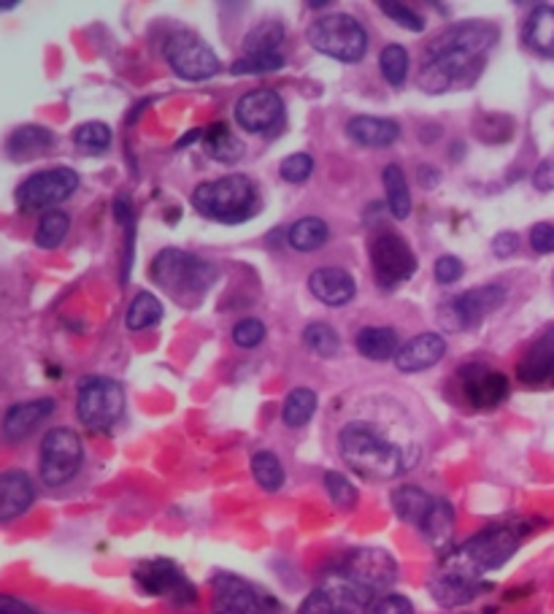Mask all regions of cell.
<instances>
[{
	"instance_id": "f6af8a7d",
	"label": "cell",
	"mask_w": 554,
	"mask_h": 614,
	"mask_svg": "<svg viewBox=\"0 0 554 614\" xmlns=\"http://www.w3.org/2000/svg\"><path fill=\"white\" fill-rule=\"evenodd\" d=\"M311 171H314V157L306 155V152H295V155L285 157L279 165L281 179L292 182V185H300V182L309 179Z\"/></svg>"
},
{
	"instance_id": "ba28073f",
	"label": "cell",
	"mask_w": 554,
	"mask_h": 614,
	"mask_svg": "<svg viewBox=\"0 0 554 614\" xmlns=\"http://www.w3.org/2000/svg\"><path fill=\"white\" fill-rule=\"evenodd\" d=\"M376 604L370 590L359 588L344 571H330L317 590L306 595L300 614H368Z\"/></svg>"
},
{
	"instance_id": "11a10c76",
	"label": "cell",
	"mask_w": 554,
	"mask_h": 614,
	"mask_svg": "<svg viewBox=\"0 0 554 614\" xmlns=\"http://www.w3.org/2000/svg\"><path fill=\"white\" fill-rule=\"evenodd\" d=\"M114 217H117V220H120V222L133 220L131 198H125V195H122V198H117V200H114Z\"/></svg>"
},
{
	"instance_id": "30bf717a",
	"label": "cell",
	"mask_w": 554,
	"mask_h": 614,
	"mask_svg": "<svg viewBox=\"0 0 554 614\" xmlns=\"http://www.w3.org/2000/svg\"><path fill=\"white\" fill-rule=\"evenodd\" d=\"M370 268L381 290H395L417 274V255L409 241L395 230H379L368 244Z\"/></svg>"
},
{
	"instance_id": "d4e9b609",
	"label": "cell",
	"mask_w": 554,
	"mask_h": 614,
	"mask_svg": "<svg viewBox=\"0 0 554 614\" xmlns=\"http://www.w3.org/2000/svg\"><path fill=\"white\" fill-rule=\"evenodd\" d=\"M57 135L44 125H22L5 141V155L14 163H27L55 152Z\"/></svg>"
},
{
	"instance_id": "f35d334b",
	"label": "cell",
	"mask_w": 554,
	"mask_h": 614,
	"mask_svg": "<svg viewBox=\"0 0 554 614\" xmlns=\"http://www.w3.org/2000/svg\"><path fill=\"white\" fill-rule=\"evenodd\" d=\"M252 476H255V482L261 485L263 490H268V493H276V490L285 487V465H281V460L276 458L274 452H257L255 458H252Z\"/></svg>"
},
{
	"instance_id": "e0dca14e",
	"label": "cell",
	"mask_w": 554,
	"mask_h": 614,
	"mask_svg": "<svg viewBox=\"0 0 554 614\" xmlns=\"http://www.w3.org/2000/svg\"><path fill=\"white\" fill-rule=\"evenodd\" d=\"M459 387H463L465 401H468L474 409H495V406L503 404L509 398L511 385L509 376L500 374V371L487 369L485 363H468L457 371Z\"/></svg>"
},
{
	"instance_id": "7bdbcfd3",
	"label": "cell",
	"mask_w": 554,
	"mask_h": 614,
	"mask_svg": "<svg viewBox=\"0 0 554 614\" xmlns=\"http://www.w3.org/2000/svg\"><path fill=\"white\" fill-rule=\"evenodd\" d=\"M325 490H328L330 501H333L339 509L350 512L357 506V487L352 485V482L346 480L341 471H328V474H325Z\"/></svg>"
},
{
	"instance_id": "4316f807",
	"label": "cell",
	"mask_w": 554,
	"mask_h": 614,
	"mask_svg": "<svg viewBox=\"0 0 554 614\" xmlns=\"http://www.w3.org/2000/svg\"><path fill=\"white\" fill-rule=\"evenodd\" d=\"M522 41L530 52L554 57V6H535L522 25Z\"/></svg>"
},
{
	"instance_id": "ab89813d",
	"label": "cell",
	"mask_w": 554,
	"mask_h": 614,
	"mask_svg": "<svg viewBox=\"0 0 554 614\" xmlns=\"http://www.w3.org/2000/svg\"><path fill=\"white\" fill-rule=\"evenodd\" d=\"M379 70L387 85L395 87V90L403 87L406 76H409V52H406V46L387 44L385 50L379 52Z\"/></svg>"
},
{
	"instance_id": "5bb4252c",
	"label": "cell",
	"mask_w": 554,
	"mask_h": 614,
	"mask_svg": "<svg viewBox=\"0 0 554 614\" xmlns=\"http://www.w3.org/2000/svg\"><path fill=\"white\" fill-rule=\"evenodd\" d=\"M350 580H355L359 588L370 590L374 595L390 590L398 580V563L387 550L379 547H357L341 560V569Z\"/></svg>"
},
{
	"instance_id": "6da1fadb",
	"label": "cell",
	"mask_w": 554,
	"mask_h": 614,
	"mask_svg": "<svg viewBox=\"0 0 554 614\" xmlns=\"http://www.w3.org/2000/svg\"><path fill=\"white\" fill-rule=\"evenodd\" d=\"M495 44H498V28L492 22H455L424 46L420 87L430 96L470 87L485 70L487 52Z\"/></svg>"
},
{
	"instance_id": "9a60e30c",
	"label": "cell",
	"mask_w": 554,
	"mask_h": 614,
	"mask_svg": "<svg viewBox=\"0 0 554 614\" xmlns=\"http://www.w3.org/2000/svg\"><path fill=\"white\" fill-rule=\"evenodd\" d=\"M214 614H274L276 604L263 595L261 590L252 588L250 582L233 574H217L214 582Z\"/></svg>"
},
{
	"instance_id": "cb8c5ba5",
	"label": "cell",
	"mask_w": 554,
	"mask_h": 614,
	"mask_svg": "<svg viewBox=\"0 0 554 614\" xmlns=\"http://www.w3.org/2000/svg\"><path fill=\"white\" fill-rule=\"evenodd\" d=\"M446 355V339L441 333H420L406 341L395 355V365L400 374H420L424 369H433Z\"/></svg>"
},
{
	"instance_id": "74e56055",
	"label": "cell",
	"mask_w": 554,
	"mask_h": 614,
	"mask_svg": "<svg viewBox=\"0 0 554 614\" xmlns=\"http://www.w3.org/2000/svg\"><path fill=\"white\" fill-rule=\"evenodd\" d=\"M74 144L81 155H103L111 150V128L106 122H85L74 130Z\"/></svg>"
},
{
	"instance_id": "44dd1931",
	"label": "cell",
	"mask_w": 554,
	"mask_h": 614,
	"mask_svg": "<svg viewBox=\"0 0 554 614\" xmlns=\"http://www.w3.org/2000/svg\"><path fill=\"white\" fill-rule=\"evenodd\" d=\"M430 595L435 599V604L444 606V610H455V606L470 604L474 599H479L489 584L485 580H476V577L457 574V571L441 569L439 574L430 580Z\"/></svg>"
},
{
	"instance_id": "7402d4cb",
	"label": "cell",
	"mask_w": 554,
	"mask_h": 614,
	"mask_svg": "<svg viewBox=\"0 0 554 614\" xmlns=\"http://www.w3.org/2000/svg\"><path fill=\"white\" fill-rule=\"evenodd\" d=\"M309 290L320 304L339 309V306H346L355 298L357 285L350 271L339 268V265H322V268L311 271Z\"/></svg>"
},
{
	"instance_id": "8fae6325",
	"label": "cell",
	"mask_w": 554,
	"mask_h": 614,
	"mask_svg": "<svg viewBox=\"0 0 554 614\" xmlns=\"http://www.w3.org/2000/svg\"><path fill=\"white\" fill-rule=\"evenodd\" d=\"M163 55L170 70L185 81H206L220 74L222 63L217 52L198 33H170L163 44Z\"/></svg>"
},
{
	"instance_id": "6f0895ef",
	"label": "cell",
	"mask_w": 554,
	"mask_h": 614,
	"mask_svg": "<svg viewBox=\"0 0 554 614\" xmlns=\"http://www.w3.org/2000/svg\"><path fill=\"white\" fill-rule=\"evenodd\" d=\"M16 9V0H5V3H0V11H14Z\"/></svg>"
},
{
	"instance_id": "681fc988",
	"label": "cell",
	"mask_w": 554,
	"mask_h": 614,
	"mask_svg": "<svg viewBox=\"0 0 554 614\" xmlns=\"http://www.w3.org/2000/svg\"><path fill=\"white\" fill-rule=\"evenodd\" d=\"M530 246H533V252H539V255H550V252H554V226H550V222L533 226V230H530Z\"/></svg>"
},
{
	"instance_id": "3957f363",
	"label": "cell",
	"mask_w": 554,
	"mask_h": 614,
	"mask_svg": "<svg viewBox=\"0 0 554 614\" xmlns=\"http://www.w3.org/2000/svg\"><path fill=\"white\" fill-rule=\"evenodd\" d=\"M520 545L522 534L514 525H489V528L479 530L474 539L465 541L463 547H457L444 560V569L481 580L489 571H498L500 566L509 563L520 550Z\"/></svg>"
},
{
	"instance_id": "4dcf8cb0",
	"label": "cell",
	"mask_w": 554,
	"mask_h": 614,
	"mask_svg": "<svg viewBox=\"0 0 554 614\" xmlns=\"http://www.w3.org/2000/svg\"><path fill=\"white\" fill-rule=\"evenodd\" d=\"M420 530L435 550H446V545L452 541V534H455V506L446 498H435L433 509H430Z\"/></svg>"
},
{
	"instance_id": "5b68a950",
	"label": "cell",
	"mask_w": 554,
	"mask_h": 614,
	"mask_svg": "<svg viewBox=\"0 0 554 614\" xmlns=\"http://www.w3.org/2000/svg\"><path fill=\"white\" fill-rule=\"evenodd\" d=\"M155 285L174 295L181 306H192L211 290L217 282V268L209 260L190 255L181 250H163L152 263Z\"/></svg>"
},
{
	"instance_id": "83f0119b",
	"label": "cell",
	"mask_w": 554,
	"mask_h": 614,
	"mask_svg": "<svg viewBox=\"0 0 554 614\" xmlns=\"http://www.w3.org/2000/svg\"><path fill=\"white\" fill-rule=\"evenodd\" d=\"M357 352L365 360H374V363H387L395 360L400 350V339L392 328H381V325H370V328L357 330Z\"/></svg>"
},
{
	"instance_id": "603a6c76",
	"label": "cell",
	"mask_w": 554,
	"mask_h": 614,
	"mask_svg": "<svg viewBox=\"0 0 554 614\" xmlns=\"http://www.w3.org/2000/svg\"><path fill=\"white\" fill-rule=\"evenodd\" d=\"M35 501V482L22 469L0 471V523L22 517Z\"/></svg>"
},
{
	"instance_id": "816d5d0a",
	"label": "cell",
	"mask_w": 554,
	"mask_h": 614,
	"mask_svg": "<svg viewBox=\"0 0 554 614\" xmlns=\"http://www.w3.org/2000/svg\"><path fill=\"white\" fill-rule=\"evenodd\" d=\"M533 185L539 187L541 193L554 190V161L539 163V168H535V174H533Z\"/></svg>"
},
{
	"instance_id": "1f68e13d",
	"label": "cell",
	"mask_w": 554,
	"mask_h": 614,
	"mask_svg": "<svg viewBox=\"0 0 554 614\" xmlns=\"http://www.w3.org/2000/svg\"><path fill=\"white\" fill-rule=\"evenodd\" d=\"M381 185H385L390 215L395 217V220H409V215H411L409 179H406L403 168H400L398 163H390L385 171H381Z\"/></svg>"
},
{
	"instance_id": "f1b7e54d",
	"label": "cell",
	"mask_w": 554,
	"mask_h": 614,
	"mask_svg": "<svg viewBox=\"0 0 554 614\" xmlns=\"http://www.w3.org/2000/svg\"><path fill=\"white\" fill-rule=\"evenodd\" d=\"M435 498L430 493H424L422 487L417 485H400L392 490V509L403 523L417 525L422 528V523L428 519L430 509H433Z\"/></svg>"
},
{
	"instance_id": "ee69618b",
	"label": "cell",
	"mask_w": 554,
	"mask_h": 614,
	"mask_svg": "<svg viewBox=\"0 0 554 614\" xmlns=\"http://www.w3.org/2000/svg\"><path fill=\"white\" fill-rule=\"evenodd\" d=\"M379 9L385 11L387 20H392L395 25H400L403 31H411V33H422L424 31V20L422 14H417L411 6H403V3H395V0H381Z\"/></svg>"
},
{
	"instance_id": "2e32d148",
	"label": "cell",
	"mask_w": 554,
	"mask_h": 614,
	"mask_svg": "<svg viewBox=\"0 0 554 614\" xmlns=\"http://www.w3.org/2000/svg\"><path fill=\"white\" fill-rule=\"evenodd\" d=\"M135 584L144 590L146 595H163V599L176 601V604H192L196 601V588L187 582L181 569L170 560H146L135 569Z\"/></svg>"
},
{
	"instance_id": "836d02e7",
	"label": "cell",
	"mask_w": 554,
	"mask_h": 614,
	"mask_svg": "<svg viewBox=\"0 0 554 614\" xmlns=\"http://www.w3.org/2000/svg\"><path fill=\"white\" fill-rule=\"evenodd\" d=\"M317 393L309 387H295L290 395L285 398V409H281V420H285L287 428H303L309 425L311 417L317 412Z\"/></svg>"
},
{
	"instance_id": "e575fe53",
	"label": "cell",
	"mask_w": 554,
	"mask_h": 614,
	"mask_svg": "<svg viewBox=\"0 0 554 614\" xmlns=\"http://www.w3.org/2000/svg\"><path fill=\"white\" fill-rule=\"evenodd\" d=\"M281 44H285V25L276 20L261 22L244 39V55H270L279 52Z\"/></svg>"
},
{
	"instance_id": "c3c4849f",
	"label": "cell",
	"mask_w": 554,
	"mask_h": 614,
	"mask_svg": "<svg viewBox=\"0 0 554 614\" xmlns=\"http://www.w3.org/2000/svg\"><path fill=\"white\" fill-rule=\"evenodd\" d=\"M370 614H414V604L406 595L385 593L370 606Z\"/></svg>"
},
{
	"instance_id": "9c48e42d",
	"label": "cell",
	"mask_w": 554,
	"mask_h": 614,
	"mask_svg": "<svg viewBox=\"0 0 554 614\" xmlns=\"http://www.w3.org/2000/svg\"><path fill=\"white\" fill-rule=\"evenodd\" d=\"M85 465V445L70 428H52L41 441L38 474L46 487H63Z\"/></svg>"
},
{
	"instance_id": "f5cc1de1",
	"label": "cell",
	"mask_w": 554,
	"mask_h": 614,
	"mask_svg": "<svg viewBox=\"0 0 554 614\" xmlns=\"http://www.w3.org/2000/svg\"><path fill=\"white\" fill-rule=\"evenodd\" d=\"M0 614H41V612L33 610V606L25 604V601L14 599V595L0 593Z\"/></svg>"
},
{
	"instance_id": "7c38bea8",
	"label": "cell",
	"mask_w": 554,
	"mask_h": 614,
	"mask_svg": "<svg viewBox=\"0 0 554 614\" xmlns=\"http://www.w3.org/2000/svg\"><path fill=\"white\" fill-rule=\"evenodd\" d=\"M79 190V174L68 165L60 168H46L38 174L27 176L20 187H16L14 200L25 215L33 211H52V206H60L70 195Z\"/></svg>"
},
{
	"instance_id": "4fadbf2b",
	"label": "cell",
	"mask_w": 554,
	"mask_h": 614,
	"mask_svg": "<svg viewBox=\"0 0 554 614\" xmlns=\"http://www.w3.org/2000/svg\"><path fill=\"white\" fill-rule=\"evenodd\" d=\"M509 298V290L503 285H481L474 287V290L457 295V298L446 300L444 306L439 309V322L444 330H470L476 325L485 322V317L498 311L500 306L506 304Z\"/></svg>"
},
{
	"instance_id": "b9f144b4",
	"label": "cell",
	"mask_w": 554,
	"mask_h": 614,
	"mask_svg": "<svg viewBox=\"0 0 554 614\" xmlns=\"http://www.w3.org/2000/svg\"><path fill=\"white\" fill-rule=\"evenodd\" d=\"M285 68V55L281 52H270V55H244L230 65L233 76L246 74H274V70Z\"/></svg>"
},
{
	"instance_id": "277c9868",
	"label": "cell",
	"mask_w": 554,
	"mask_h": 614,
	"mask_svg": "<svg viewBox=\"0 0 554 614\" xmlns=\"http://www.w3.org/2000/svg\"><path fill=\"white\" fill-rule=\"evenodd\" d=\"M192 206L206 220L235 226L257 211V187L246 174H228L192 190Z\"/></svg>"
},
{
	"instance_id": "d6986e66",
	"label": "cell",
	"mask_w": 554,
	"mask_h": 614,
	"mask_svg": "<svg viewBox=\"0 0 554 614\" xmlns=\"http://www.w3.org/2000/svg\"><path fill=\"white\" fill-rule=\"evenodd\" d=\"M517 380L528 387L554 385V325L541 330L517 365Z\"/></svg>"
},
{
	"instance_id": "7dc6e473",
	"label": "cell",
	"mask_w": 554,
	"mask_h": 614,
	"mask_svg": "<svg viewBox=\"0 0 554 614\" xmlns=\"http://www.w3.org/2000/svg\"><path fill=\"white\" fill-rule=\"evenodd\" d=\"M433 274H435V282H439V285H444V287L457 285V282L465 276V263L455 255H444V257L435 260Z\"/></svg>"
},
{
	"instance_id": "8992f818",
	"label": "cell",
	"mask_w": 554,
	"mask_h": 614,
	"mask_svg": "<svg viewBox=\"0 0 554 614\" xmlns=\"http://www.w3.org/2000/svg\"><path fill=\"white\" fill-rule=\"evenodd\" d=\"M306 41L320 55L346 65L359 63L368 52V31L359 25V20L344 14V11L317 17L306 31Z\"/></svg>"
},
{
	"instance_id": "d6a6232c",
	"label": "cell",
	"mask_w": 554,
	"mask_h": 614,
	"mask_svg": "<svg viewBox=\"0 0 554 614\" xmlns=\"http://www.w3.org/2000/svg\"><path fill=\"white\" fill-rule=\"evenodd\" d=\"M330 239V226L320 217H303V220L292 222L287 230V244L295 252H317L328 244Z\"/></svg>"
},
{
	"instance_id": "60d3db41",
	"label": "cell",
	"mask_w": 554,
	"mask_h": 614,
	"mask_svg": "<svg viewBox=\"0 0 554 614\" xmlns=\"http://www.w3.org/2000/svg\"><path fill=\"white\" fill-rule=\"evenodd\" d=\"M303 341L314 355L320 358H335L341 350V339L335 333V328H330L328 322H311L303 330Z\"/></svg>"
},
{
	"instance_id": "484cf974",
	"label": "cell",
	"mask_w": 554,
	"mask_h": 614,
	"mask_svg": "<svg viewBox=\"0 0 554 614\" xmlns=\"http://www.w3.org/2000/svg\"><path fill=\"white\" fill-rule=\"evenodd\" d=\"M346 135L359 146L385 150V146H392L400 139V125L392 120H385V117L359 114L346 122Z\"/></svg>"
},
{
	"instance_id": "7a4b0ae2",
	"label": "cell",
	"mask_w": 554,
	"mask_h": 614,
	"mask_svg": "<svg viewBox=\"0 0 554 614\" xmlns=\"http://www.w3.org/2000/svg\"><path fill=\"white\" fill-rule=\"evenodd\" d=\"M339 452L344 463L365 480L387 482L406 474L414 465L417 454L387 439L376 425L355 420L339 430Z\"/></svg>"
},
{
	"instance_id": "d590c367",
	"label": "cell",
	"mask_w": 554,
	"mask_h": 614,
	"mask_svg": "<svg viewBox=\"0 0 554 614\" xmlns=\"http://www.w3.org/2000/svg\"><path fill=\"white\" fill-rule=\"evenodd\" d=\"M70 230V217L66 211L60 209H52L46 215H41L38 228H35V246L41 250H57V246L66 241Z\"/></svg>"
},
{
	"instance_id": "f546056e",
	"label": "cell",
	"mask_w": 554,
	"mask_h": 614,
	"mask_svg": "<svg viewBox=\"0 0 554 614\" xmlns=\"http://www.w3.org/2000/svg\"><path fill=\"white\" fill-rule=\"evenodd\" d=\"M203 146L209 152V157H214L222 165H235L246 155L244 141L233 133V128L228 122H214V125L206 130Z\"/></svg>"
},
{
	"instance_id": "8d00e7d4",
	"label": "cell",
	"mask_w": 554,
	"mask_h": 614,
	"mask_svg": "<svg viewBox=\"0 0 554 614\" xmlns=\"http://www.w3.org/2000/svg\"><path fill=\"white\" fill-rule=\"evenodd\" d=\"M160 320H163V304L157 295L144 290L135 295L133 304L128 306V315H125L128 330H146Z\"/></svg>"
},
{
	"instance_id": "52a82bcc",
	"label": "cell",
	"mask_w": 554,
	"mask_h": 614,
	"mask_svg": "<svg viewBox=\"0 0 554 614\" xmlns=\"http://www.w3.org/2000/svg\"><path fill=\"white\" fill-rule=\"evenodd\" d=\"M125 412V390L111 376H85L76 387V417L87 430H111Z\"/></svg>"
},
{
	"instance_id": "f907efd6",
	"label": "cell",
	"mask_w": 554,
	"mask_h": 614,
	"mask_svg": "<svg viewBox=\"0 0 554 614\" xmlns=\"http://www.w3.org/2000/svg\"><path fill=\"white\" fill-rule=\"evenodd\" d=\"M517 250H520V235L514 230H503L492 239V252L498 257H511Z\"/></svg>"
},
{
	"instance_id": "db71d44e",
	"label": "cell",
	"mask_w": 554,
	"mask_h": 614,
	"mask_svg": "<svg viewBox=\"0 0 554 614\" xmlns=\"http://www.w3.org/2000/svg\"><path fill=\"white\" fill-rule=\"evenodd\" d=\"M441 182V174L435 168H430L428 163H422L420 165V185L424 187V190H433L435 185H439Z\"/></svg>"
},
{
	"instance_id": "bcb514c9",
	"label": "cell",
	"mask_w": 554,
	"mask_h": 614,
	"mask_svg": "<svg viewBox=\"0 0 554 614\" xmlns=\"http://www.w3.org/2000/svg\"><path fill=\"white\" fill-rule=\"evenodd\" d=\"M265 339V325L257 317H246V320L233 325V341L241 350H255Z\"/></svg>"
},
{
	"instance_id": "ac0fdd59",
	"label": "cell",
	"mask_w": 554,
	"mask_h": 614,
	"mask_svg": "<svg viewBox=\"0 0 554 614\" xmlns=\"http://www.w3.org/2000/svg\"><path fill=\"white\" fill-rule=\"evenodd\" d=\"M285 117V100L276 90L261 87V90H250L241 96L235 103V122L246 130V133H270Z\"/></svg>"
},
{
	"instance_id": "ffe728a7",
	"label": "cell",
	"mask_w": 554,
	"mask_h": 614,
	"mask_svg": "<svg viewBox=\"0 0 554 614\" xmlns=\"http://www.w3.org/2000/svg\"><path fill=\"white\" fill-rule=\"evenodd\" d=\"M55 398L20 401V404H14L5 412L0 434H3V439L9 441V445H20V441H25L41 423L49 420V417L55 415Z\"/></svg>"
},
{
	"instance_id": "9f6ffc18",
	"label": "cell",
	"mask_w": 554,
	"mask_h": 614,
	"mask_svg": "<svg viewBox=\"0 0 554 614\" xmlns=\"http://www.w3.org/2000/svg\"><path fill=\"white\" fill-rule=\"evenodd\" d=\"M200 135H203V130H192V133H187L185 139H181L179 144H176V150H185V146H190V141H198Z\"/></svg>"
}]
</instances>
